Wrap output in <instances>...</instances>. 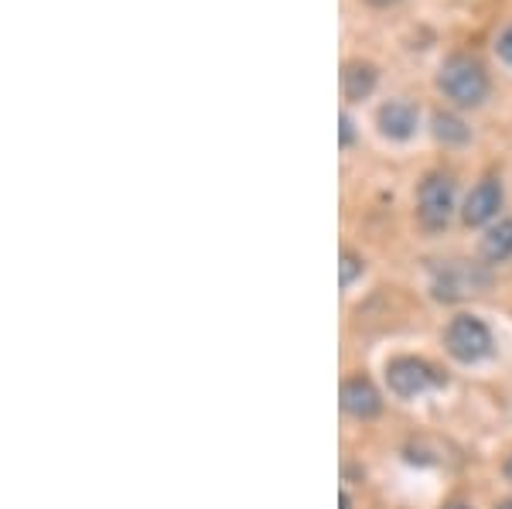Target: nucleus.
Segmentation results:
<instances>
[{
    "instance_id": "nucleus-1",
    "label": "nucleus",
    "mask_w": 512,
    "mask_h": 509,
    "mask_svg": "<svg viewBox=\"0 0 512 509\" xmlns=\"http://www.w3.org/2000/svg\"><path fill=\"white\" fill-rule=\"evenodd\" d=\"M437 89L454 103V106H482L489 96V76H485L482 62H475L472 55H451L437 72Z\"/></svg>"
},
{
    "instance_id": "nucleus-2",
    "label": "nucleus",
    "mask_w": 512,
    "mask_h": 509,
    "mask_svg": "<svg viewBox=\"0 0 512 509\" xmlns=\"http://www.w3.org/2000/svg\"><path fill=\"white\" fill-rule=\"evenodd\" d=\"M444 346L458 363H478L492 352V332L482 318L475 315H458L444 332Z\"/></svg>"
},
{
    "instance_id": "nucleus-3",
    "label": "nucleus",
    "mask_w": 512,
    "mask_h": 509,
    "mask_svg": "<svg viewBox=\"0 0 512 509\" xmlns=\"http://www.w3.org/2000/svg\"><path fill=\"white\" fill-rule=\"evenodd\" d=\"M489 287V274L465 260H451V264L434 270V298L437 301H461L468 294H478Z\"/></svg>"
},
{
    "instance_id": "nucleus-4",
    "label": "nucleus",
    "mask_w": 512,
    "mask_h": 509,
    "mask_svg": "<svg viewBox=\"0 0 512 509\" xmlns=\"http://www.w3.org/2000/svg\"><path fill=\"white\" fill-rule=\"evenodd\" d=\"M451 209H454V182L448 175H427L420 182V195H417L420 223L427 229H444L451 219Z\"/></svg>"
},
{
    "instance_id": "nucleus-5",
    "label": "nucleus",
    "mask_w": 512,
    "mask_h": 509,
    "mask_svg": "<svg viewBox=\"0 0 512 509\" xmlns=\"http://www.w3.org/2000/svg\"><path fill=\"white\" fill-rule=\"evenodd\" d=\"M386 380H390V390L396 397H420L424 390L437 387V383H444V376L437 373L434 366H427L424 359H393L390 366H386Z\"/></svg>"
},
{
    "instance_id": "nucleus-6",
    "label": "nucleus",
    "mask_w": 512,
    "mask_h": 509,
    "mask_svg": "<svg viewBox=\"0 0 512 509\" xmlns=\"http://www.w3.org/2000/svg\"><path fill=\"white\" fill-rule=\"evenodd\" d=\"M499 205H502V185H499V178H485V182H478L472 188V195L465 199L461 219H465L468 226H485L489 219H495Z\"/></svg>"
},
{
    "instance_id": "nucleus-7",
    "label": "nucleus",
    "mask_w": 512,
    "mask_h": 509,
    "mask_svg": "<svg viewBox=\"0 0 512 509\" xmlns=\"http://www.w3.org/2000/svg\"><path fill=\"white\" fill-rule=\"evenodd\" d=\"M342 407L349 410L352 417H359V421H369V417H376L379 410H383V400H379V390L373 387V380L352 376L342 387Z\"/></svg>"
},
{
    "instance_id": "nucleus-8",
    "label": "nucleus",
    "mask_w": 512,
    "mask_h": 509,
    "mask_svg": "<svg viewBox=\"0 0 512 509\" xmlns=\"http://www.w3.org/2000/svg\"><path fill=\"white\" fill-rule=\"evenodd\" d=\"M379 130L390 141H410L417 130V110L403 100H390L386 106H379Z\"/></svg>"
},
{
    "instance_id": "nucleus-9",
    "label": "nucleus",
    "mask_w": 512,
    "mask_h": 509,
    "mask_svg": "<svg viewBox=\"0 0 512 509\" xmlns=\"http://www.w3.org/2000/svg\"><path fill=\"white\" fill-rule=\"evenodd\" d=\"M342 89H345V100L362 103L376 89V69L369 62H349L342 72Z\"/></svg>"
},
{
    "instance_id": "nucleus-10",
    "label": "nucleus",
    "mask_w": 512,
    "mask_h": 509,
    "mask_svg": "<svg viewBox=\"0 0 512 509\" xmlns=\"http://www.w3.org/2000/svg\"><path fill=\"white\" fill-rule=\"evenodd\" d=\"M434 137L448 147H458L472 141V127L454 117V113H434Z\"/></svg>"
},
{
    "instance_id": "nucleus-11",
    "label": "nucleus",
    "mask_w": 512,
    "mask_h": 509,
    "mask_svg": "<svg viewBox=\"0 0 512 509\" xmlns=\"http://www.w3.org/2000/svg\"><path fill=\"white\" fill-rule=\"evenodd\" d=\"M509 253H512V219H502L499 226H492L489 233H485L482 257L492 260V264H499V260H506Z\"/></svg>"
},
{
    "instance_id": "nucleus-12",
    "label": "nucleus",
    "mask_w": 512,
    "mask_h": 509,
    "mask_svg": "<svg viewBox=\"0 0 512 509\" xmlns=\"http://www.w3.org/2000/svg\"><path fill=\"white\" fill-rule=\"evenodd\" d=\"M362 267H366V264H362V257H355L352 250H345V253H342V284L349 287V284L355 281V277L362 274Z\"/></svg>"
},
{
    "instance_id": "nucleus-13",
    "label": "nucleus",
    "mask_w": 512,
    "mask_h": 509,
    "mask_svg": "<svg viewBox=\"0 0 512 509\" xmlns=\"http://www.w3.org/2000/svg\"><path fill=\"white\" fill-rule=\"evenodd\" d=\"M495 55H499V59L512 69V24H509L506 31H502L499 41H495Z\"/></svg>"
},
{
    "instance_id": "nucleus-14",
    "label": "nucleus",
    "mask_w": 512,
    "mask_h": 509,
    "mask_svg": "<svg viewBox=\"0 0 512 509\" xmlns=\"http://www.w3.org/2000/svg\"><path fill=\"white\" fill-rule=\"evenodd\" d=\"M355 144V123L349 113H342V147H352Z\"/></svg>"
},
{
    "instance_id": "nucleus-15",
    "label": "nucleus",
    "mask_w": 512,
    "mask_h": 509,
    "mask_svg": "<svg viewBox=\"0 0 512 509\" xmlns=\"http://www.w3.org/2000/svg\"><path fill=\"white\" fill-rule=\"evenodd\" d=\"M373 7H390V4H396V0H369Z\"/></svg>"
},
{
    "instance_id": "nucleus-16",
    "label": "nucleus",
    "mask_w": 512,
    "mask_h": 509,
    "mask_svg": "<svg viewBox=\"0 0 512 509\" xmlns=\"http://www.w3.org/2000/svg\"><path fill=\"white\" fill-rule=\"evenodd\" d=\"M342 509H352V503H349V496L342 492Z\"/></svg>"
},
{
    "instance_id": "nucleus-17",
    "label": "nucleus",
    "mask_w": 512,
    "mask_h": 509,
    "mask_svg": "<svg viewBox=\"0 0 512 509\" xmlns=\"http://www.w3.org/2000/svg\"><path fill=\"white\" fill-rule=\"evenodd\" d=\"M448 509H472V506H465V503H451Z\"/></svg>"
},
{
    "instance_id": "nucleus-18",
    "label": "nucleus",
    "mask_w": 512,
    "mask_h": 509,
    "mask_svg": "<svg viewBox=\"0 0 512 509\" xmlns=\"http://www.w3.org/2000/svg\"><path fill=\"white\" fill-rule=\"evenodd\" d=\"M506 475H509V482H512V458H509V465H506Z\"/></svg>"
},
{
    "instance_id": "nucleus-19",
    "label": "nucleus",
    "mask_w": 512,
    "mask_h": 509,
    "mask_svg": "<svg viewBox=\"0 0 512 509\" xmlns=\"http://www.w3.org/2000/svg\"><path fill=\"white\" fill-rule=\"evenodd\" d=\"M499 509H512V499H509V503H502Z\"/></svg>"
}]
</instances>
